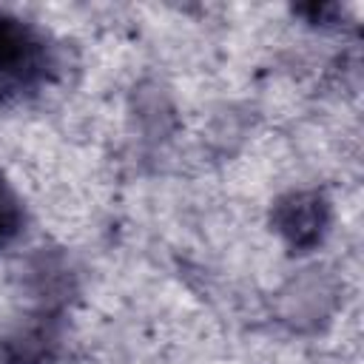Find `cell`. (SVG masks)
<instances>
[{
    "label": "cell",
    "instance_id": "obj_3",
    "mask_svg": "<svg viewBox=\"0 0 364 364\" xmlns=\"http://www.w3.org/2000/svg\"><path fill=\"white\" fill-rule=\"evenodd\" d=\"M57 347V330L51 318L31 321L20 327L3 347L6 364H46Z\"/></svg>",
    "mask_w": 364,
    "mask_h": 364
},
{
    "label": "cell",
    "instance_id": "obj_4",
    "mask_svg": "<svg viewBox=\"0 0 364 364\" xmlns=\"http://www.w3.org/2000/svg\"><path fill=\"white\" fill-rule=\"evenodd\" d=\"M26 225V210L23 202L17 196V191L6 182V176L0 173V250L11 247Z\"/></svg>",
    "mask_w": 364,
    "mask_h": 364
},
{
    "label": "cell",
    "instance_id": "obj_1",
    "mask_svg": "<svg viewBox=\"0 0 364 364\" xmlns=\"http://www.w3.org/2000/svg\"><path fill=\"white\" fill-rule=\"evenodd\" d=\"M54 68L46 34L28 20L0 11V102L37 91Z\"/></svg>",
    "mask_w": 364,
    "mask_h": 364
},
{
    "label": "cell",
    "instance_id": "obj_2",
    "mask_svg": "<svg viewBox=\"0 0 364 364\" xmlns=\"http://www.w3.org/2000/svg\"><path fill=\"white\" fill-rule=\"evenodd\" d=\"M270 222L276 233L287 242L290 250L307 253L313 250L330 225V202L318 191H293L276 199Z\"/></svg>",
    "mask_w": 364,
    "mask_h": 364
}]
</instances>
